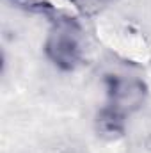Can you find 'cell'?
<instances>
[{"label":"cell","instance_id":"obj_1","mask_svg":"<svg viewBox=\"0 0 151 153\" xmlns=\"http://www.w3.org/2000/svg\"><path fill=\"white\" fill-rule=\"evenodd\" d=\"M46 57L62 71H73L82 62V29L73 18H57L44 41Z\"/></svg>","mask_w":151,"mask_h":153},{"label":"cell","instance_id":"obj_2","mask_svg":"<svg viewBox=\"0 0 151 153\" xmlns=\"http://www.w3.org/2000/svg\"><path fill=\"white\" fill-rule=\"evenodd\" d=\"M105 84L110 105L121 111L123 114L139 111L148 98V85L141 78L109 75L105 78Z\"/></svg>","mask_w":151,"mask_h":153},{"label":"cell","instance_id":"obj_3","mask_svg":"<svg viewBox=\"0 0 151 153\" xmlns=\"http://www.w3.org/2000/svg\"><path fill=\"white\" fill-rule=\"evenodd\" d=\"M126 114H123L121 111H117L112 105L103 107L94 119V128L96 134L105 139V141H115L121 139L126 132Z\"/></svg>","mask_w":151,"mask_h":153},{"label":"cell","instance_id":"obj_4","mask_svg":"<svg viewBox=\"0 0 151 153\" xmlns=\"http://www.w3.org/2000/svg\"><path fill=\"white\" fill-rule=\"evenodd\" d=\"M70 2L82 16H94L100 14L103 9H107L112 0H70Z\"/></svg>","mask_w":151,"mask_h":153},{"label":"cell","instance_id":"obj_5","mask_svg":"<svg viewBox=\"0 0 151 153\" xmlns=\"http://www.w3.org/2000/svg\"><path fill=\"white\" fill-rule=\"evenodd\" d=\"M9 2H13L18 7L29 9V11H41V13L53 11V2L52 0H9Z\"/></svg>","mask_w":151,"mask_h":153}]
</instances>
